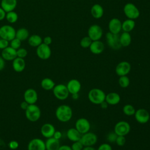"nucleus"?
I'll list each match as a JSON object with an SVG mask.
<instances>
[{
  "mask_svg": "<svg viewBox=\"0 0 150 150\" xmlns=\"http://www.w3.org/2000/svg\"><path fill=\"white\" fill-rule=\"evenodd\" d=\"M56 118L60 122H66L69 121L73 116L71 108L67 104H62L57 107L55 111Z\"/></svg>",
  "mask_w": 150,
  "mask_h": 150,
  "instance_id": "1",
  "label": "nucleus"
},
{
  "mask_svg": "<svg viewBox=\"0 0 150 150\" xmlns=\"http://www.w3.org/2000/svg\"><path fill=\"white\" fill-rule=\"evenodd\" d=\"M105 93L103 90L98 88L91 89L88 93V98L89 101L94 104H100L105 101Z\"/></svg>",
  "mask_w": 150,
  "mask_h": 150,
  "instance_id": "2",
  "label": "nucleus"
},
{
  "mask_svg": "<svg viewBox=\"0 0 150 150\" xmlns=\"http://www.w3.org/2000/svg\"><path fill=\"white\" fill-rule=\"evenodd\" d=\"M25 116L29 121L36 122L38 121L41 116L40 108L35 104H29L25 110Z\"/></svg>",
  "mask_w": 150,
  "mask_h": 150,
  "instance_id": "3",
  "label": "nucleus"
},
{
  "mask_svg": "<svg viewBox=\"0 0 150 150\" xmlns=\"http://www.w3.org/2000/svg\"><path fill=\"white\" fill-rule=\"evenodd\" d=\"M52 90L54 96L57 99L60 100H64L67 99L70 94L66 85L63 84H58L55 85Z\"/></svg>",
  "mask_w": 150,
  "mask_h": 150,
  "instance_id": "4",
  "label": "nucleus"
},
{
  "mask_svg": "<svg viewBox=\"0 0 150 150\" xmlns=\"http://www.w3.org/2000/svg\"><path fill=\"white\" fill-rule=\"evenodd\" d=\"M16 30L9 25H5L0 27V38L10 42L15 38Z\"/></svg>",
  "mask_w": 150,
  "mask_h": 150,
  "instance_id": "5",
  "label": "nucleus"
},
{
  "mask_svg": "<svg viewBox=\"0 0 150 150\" xmlns=\"http://www.w3.org/2000/svg\"><path fill=\"white\" fill-rule=\"evenodd\" d=\"M131 130L129 124L125 121H120L114 126V131L117 135L125 136L128 135Z\"/></svg>",
  "mask_w": 150,
  "mask_h": 150,
  "instance_id": "6",
  "label": "nucleus"
},
{
  "mask_svg": "<svg viewBox=\"0 0 150 150\" xmlns=\"http://www.w3.org/2000/svg\"><path fill=\"white\" fill-rule=\"evenodd\" d=\"M98 137L97 135L91 132H87L81 135L80 141L84 146H93L97 142Z\"/></svg>",
  "mask_w": 150,
  "mask_h": 150,
  "instance_id": "7",
  "label": "nucleus"
},
{
  "mask_svg": "<svg viewBox=\"0 0 150 150\" xmlns=\"http://www.w3.org/2000/svg\"><path fill=\"white\" fill-rule=\"evenodd\" d=\"M106 40L108 46L114 50H118L122 47L120 42V36L118 34H114L110 32L107 33Z\"/></svg>",
  "mask_w": 150,
  "mask_h": 150,
  "instance_id": "8",
  "label": "nucleus"
},
{
  "mask_svg": "<svg viewBox=\"0 0 150 150\" xmlns=\"http://www.w3.org/2000/svg\"><path fill=\"white\" fill-rule=\"evenodd\" d=\"M125 16L130 19H135L139 16V11L137 7L132 3H127L124 7Z\"/></svg>",
  "mask_w": 150,
  "mask_h": 150,
  "instance_id": "9",
  "label": "nucleus"
},
{
  "mask_svg": "<svg viewBox=\"0 0 150 150\" xmlns=\"http://www.w3.org/2000/svg\"><path fill=\"white\" fill-rule=\"evenodd\" d=\"M36 53L39 59L42 60H47L51 56L52 50L49 45L42 43L36 47Z\"/></svg>",
  "mask_w": 150,
  "mask_h": 150,
  "instance_id": "10",
  "label": "nucleus"
},
{
  "mask_svg": "<svg viewBox=\"0 0 150 150\" xmlns=\"http://www.w3.org/2000/svg\"><path fill=\"white\" fill-rule=\"evenodd\" d=\"M91 125L89 121L86 118H80L75 122V128L81 134H85L90 131Z\"/></svg>",
  "mask_w": 150,
  "mask_h": 150,
  "instance_id": "11",
  "label": "nucleus"
},
{
  "mask_svg": "<svg viewBox=\"0 0 150 150\" xmlns=\"http://www.w3.org/2000/svg\"><path fill=\"white\" fill-rule=\"evenodd\" d=\"M88 35L92 41L99 40L102 37L103 30L99 25H93L88 28Z\"/></svg>",
  "mask_w": 150,
  "mask_h": 150,
  "instance_id": "12",
  "label": "nucleus"
},
{
  "mask_svg": "<svg viewBox=\"0 0 150 150\" xmlns=\"http://www.w3.org/2000/svg\"><path fill=\"white\" fill-rule=\"evenodd\" d=\"M135 120L140 124H145L150 118L149 112L145 108H139L135 111L134 114Z\"/></svg>",
  "mask_w": 150,
  "mask_h": 150,
  "instance_id": "13",
  "label": "nucleus"
},
{
  "mask_svg": "<svg viewBox=\"0 0 150 150\" xmlns=\"http://www.w3.org/2000/svg\"><path fill=\"white\" fill-rule=\"evenodd\" d=\"M131 66L130 63L127 61H122L120 62L115 69L116 74L120 77L122 76H127L131 71Z\"/></svg>",
  "mask_w": 150,
  "mask_h": 150,
  "instance_id": "14",
  "label": "nucleus"
},
{
  "mask_svg": "<svg viewBox=\"0 0 150 150\" xmlns=\"http://www.w3.org/2000/svg\"><path fill=\"white\" fill-rule=\"evenodd\" d=\"M28 150H46L45 142L39 138H33L28 143Z\"/></svg>",
  "mask_w": 150,
  "mask_h": 150,
  "instance_id": "15",
  "label": "nucleus"
},
{
  "mask_svg": "<svg viewBox=\"0 0 150 150\" xmlns=\"http://www.w3.org/2000/svg\"><path fill=\"white\" fill-rule=\"evenodd\" d=\"M23 98L29 104H35L38 99V93L33 88H28L24 92Z\"/></svg>",
  "mask_w": 150,
  "mask_h": 150,
  "instance_id": "16",
  "label": "nucleus"
},
{
  "mask_svg": "<svg viewBox=\"0 0 150 150\" xmlns=\"http://www.w3.org/2000/svg\"><path fill=\"white\" fill-rule=\"evenodd\" d=\"M67 90L70 94H73L79 93L81 88V84L79 80L73 79L70 80L66 85Z\"/></svg>",
  "mask_w": 150,
  "mask_h": 150,
  "instance_id": "17",
  "label": "nucleus"
},
{
  "mask_svg": "<svg viewBox=\"0 0 150 150\" xmlns=\"http://www.w3.org/2000/svg\"><path fill=\"white\" fill-rule=\"evenodd\" d=\"M55 131L54 125L50 123H45L40 128V133L46 138L53 137Z\"/></svg>",
  "mask_w": 150,
  "mask_h": 150,
  "instance_id": "18",
  "label": "nucleus"
},
{
  "mask_svg": "<svg viewBox=\"0 0 150 150\" xmlns=\"http://www.w3.org/2000/svg\"><path fill=\"white\" fill-rule=\"evenodd\" d=\"M1 56L5 60L12 61L17 57L16 50L9 46L2 50Z\"/></svg>",
  "mask_w": 150,
  "mask_h": 150,
  "instance_id": "19",
  "label": "nucleus"
},
{
  "mask_svg": "<svg viewBox=\"0 0 150 150\" xmlns=\"http://www.w3.org/2000/svg\"><path fill=\"white\" fill-rule=\"evenodd\" d=\"M108 29L111 33L118 34L122 29V23L118 18H112L109 22Z\"/></svg>",
  "mask_w": 150,
  "mask_h": 150,
  "instance_id": "20",
  "label": "nucleus"
},
{
  "mask_svg": "<svg viewBox=\"0 0 150 150\" xmlns=\"http://www.w3.org/2000/svg\"><path fill=\"white\" fill-rule=\"evenodd\" d=\"M89 49L92 53L94 54H99L104 51V45L100 40L92 41Z\"/></svg>",
  "mask_w": 150,
  "mask_h": 150,
  "instance_id": "21",
  "label": "nucleus"
},
{
  "mask_svg": "<svg viewBox=\"0 0 150 150\" xmlns=\"http://www.w3.org/2000/svg\"><path fill=\"white\" fill-rule=\"evenodd\" d=\"M12 68L16 72L20 73L24 70L26 66V63L24 59L16 57L12 60Z\"/></svg>",
  "mask_w": 150,
  "mask_h": 150,
  "instance_id": "22",
  "label": "nucleus"
},
{
  "mask_svg": "<svg viewBox=\"0 0 150 150\" xmlns=\"http://www.w3.org/2000/svg\"><path fill=\"white\" fill-rule=\"evenodd\" d=\"M121 100V97L120 94L115 92H111L106 94L105 101L108 105H114L118 104Z\"/></svg>",
  "mask_w": 150,
  "mask_h": 150,
  "instance_id": "23",
  "label": "nucleus"
},
{
  "mask_svg": "<svg viewBox=\"0 0 150 150\" xmlns=\"http://www.w3.org/2000/svg\"><path fill=\"white\" fill-rule=\"evenodd\" d=\"M17 5V0H1V7L6 12L14 11Z\"/></svg>",
  "mask_w": 150,
  "mask_h": 150,
  "instance_id": "24",
  "label": "nucleus"
},
{
  "mask_svg": "<svg viewBox=\"0 0 150 150\" xmlns=\"http://www.w3.org/2000/svg\"><path fill=\"white\" fill-rule=\"evenodd\" d=\"M46 150H58L60 145V141L53 137L47 138L45 141Z\"/></svg>",
  "mask_w": 150,
  "mask_h": 150,
  "instance_id": "25",
  "label": "nucleus"
},
{
  "mask_svg": "<svg viewBox=\"0 0 150 150\" xmlns=\"http://www.w3.org/2000/svg\"><path fill=\"white\" fill-rule=\"evenodd\" d=\"M67 138L72 141L75 142L77 141H80L81 135L76 128H69L66 133Z\"/></svg>",
  "mask_w": 150,
  "mask_h": 150,
  "instance_id": "26",
  "label": "nucleus"
},
{
  "mask_svg": "<svg viewBox=\"0 0 150 150\" xmlns=\"http://www.w3.org/2000/svg\"><path fill=\"white\" fill-rule=\"evenodd\" d=\"M91 13L93 18L99 19L103 16L104 14V9L100 5L96 4L91 7Z\"/></svg>",
  "mask_w": 150,
  "mask_h": 150,
  "instance_id": "27",
  "label": "nucleus"
},
{
  "mask_svg": "<svg viewBox=\"0 0 150 150\" xmlns=\"http://www.w3.org/2000/svg\"><path fill=\"white\" fill-rule=\"evenodd\" d=\"M28 39L29 45L32 47H37L43 43V39L41 36L36 34L30 36Z\"/></svg>",
  "mask_w": 150,
  "mask_h": 150,
  "instance_id": "28",
  "label": "nucleus"
},
{
  "mask_svg": "<svg viewBox=\"0 0 150 150\" xmlns=\"http://www.w3.org/2000/svg\"><path fill=\"white\" fill-rule=\"evenodd\" d=\"M29 37V30L25 28H21L16 31L15 38L19 39L21 42L26 40Z\"/></svg>",
  "mask_w": 150,
  "mask_h": 150,
  "instance_id": "29",
  "label": "nucleus"
},
{
  "mask_svg": "<svg viewBox=\"0 0 150 150\" xmlns=\"http://www.w3.org/2000/svg\"><path fill=\"white\" fill-rule=\"evenodd\" d=\"M55 85L56 84L54 81L49 77H45L40 82L41 87L45 90H53Z\"/></svg>",
  "mask_w": 150,
  "mask_h": 150,
  "instance_id": "30",
  "label": "nucleus"
},
{
  "mask_svg": "<svg viewBox=\"0 0 150 150\" xmlns=\"http://www.w3.org/2000/svg\"><path fill=\"white\" fill-rule=\"evenodd\" d=\"M120 42L122 47L129 46L131 42V37L129 32H124L120 36Z\"/></svg>",
  "mask_w": 150,
  "mask_h": 150,
  "instance_id": "31",
  "label": "nucleus"
},
{
  "mask_svg": "<svg viewBox=\"0 0 150 150\" xmlns=\"http://www.w3.org/2000/svg\"><path fill=\"white\" fill-rule=\"evenodd\" d=\"M135 22L133 19H127L122 23V29L126 32H129L134 29L135 27Z\"/></svg>",
  "mask_w": 150,
  "mask_h": 150,
  "instance_id": "32",
  "label": "nucleus"
},
{
  "mask_svg": "<svg viewBox=\"0 0 150 150\" xmlns=\"http://www.w3.org/2000/svg\"><path fill=\"white\" fill-rule=\"evenodd\" d=\"M5 18L6 21L10 23H14L17 22L18 19V15L14 11L6 12Z\"/></svg>",
  "mask_w": 150,
  "mask_h": 150,
  "instance_id": "33",
  "label": "nucleus"
},
{
  "mask_svg": "<svg viewBox=\"0 0 150 150\" xmlns=\"http://www.w3.org/2000/svg\"><path fill=\"white\" fill-rule=\"evenodd\" d=\"M135 109L131 104H125L122 108V111L127 116L134 115L135 112Z\"/></svg>",
  "mask_w": 150,
  "mask_h": 150,
  "instance_id": "34",
  "label": "nucleus"
},
{
  "mask_svg": "<svg viewBox=\"0 0 150 150\" xmlns=\"http://www.w3.org/2000/svg\"><path fill=\"white\" fill-rule=\"evenodd\" d=\"M130 80L127 76H120L118 79V84L122 88H127L129 86Z\"/></svg>",
  "mask_w": 150,
  "mask_h": 150,
  "instance_id": "35",
  "label": "nucleus"
},
{
  "mask_svg": "<svg viewBox=\"0 0 150 150\" xmlns=\"http://www.w3.org/2000/svg\"><path fill=\"white\" fill-rule=\"evenodd\" d=\"M91 42L92 40L88 36H85L80 40V45L83 48H87L90 47Z\"/></svg>",
  "mask_w": 150,
  "mask_h": 150,
  "instance_id": "36",
  "label": "nucleus"
},
{
  "mask_svg": "<svg viewBox=\"0 0 150 150\" xmlns=\"http://www.w3.org/2000/svg\"><path fill=\"white\" fill-rule=\"evenodd\" d=\"M21 41L16 38H15L12 40L10 41V46L12 48L17 50L21 47Z\"/></svg>",
  "mask_w": 150,
  "mask_h": 150,
  "instance_id": "37",
  "label": "nucleus"
},
{
  "mask_svg": "<svg viewBox=\"0 0 150 150\" xmlns=\"http://www.w3.org/2000/svg\"><path fill=\"white\" fill-rule=\"evenodd\" d=\"M16 54H17V57L24 59L28 55V51L25 48L20 47L16 50Z\"/></svg>",
  "mask_w": 150,
  "mask_h": 150,
  "instance_id": "38",
  "label": "nucleus"
},
{
  "mask_svg": "<svg viewBox=\"0 0 150 150\" xmlns=\"http://www.w3.org/2000/svg\"><path fill=\"white\" fill-rule=\"evenodd\" d=\"M117 135L114 132V131L111 132L110 133H108L107 135V140L111 143H114L115 142L117 137Z\"/></svg>",
  "mask_w": 150,
  "mask_h": 150,
  "instance_id": "39",
  "label": "nucleus"
},
{
  "mask_svg": "<svg viewBox=\"0 0 150 150\" xmlns=\"http://www.w3.org/2000/svg\"><path fill=\"white\" fill-rule=\"evenodd\" d=\"M71 148L72 150H82L84 148V146L80 141H77L73 142Z\"/></svg>",
  "mask_w": 150,
  "mask_h": 150,
  "instance_id": "40",
  "label": "nucleus"
},
{
  "mask_svg": "<svg viewBox=\"0 0 150 150\" xmlns=\"http://www.w3.org/2000/svg\"><path fill=\"white\" fill-rule=\"evenodd\" d=\"M126 139L125 138V136H121V135H118L115 141V143L118 146H124L125 144Z\"/></svg>",
  "mask_w": 150,
  "mask_h": 150,
  "instance_id": "41",
  "label": "nucleus"
},
{
  "mask_svg": "<svg viewBox=\"0 0 150 150\" xmlns=\"http://www.w3.org/2000/svg\"><path fill=\"white\" fill-rule=\"evenodd\" d=\"M97 150H112L110 144L108 143H103L101 144Z\"/></svg>",
  "mask_w": 150,
  "mask_h": 150,
  "instance_id": "42",
  "label": "nucleus"
},
{
  "mask_svg": "<svg viewBox=\"0 0 150 150\" xmlns=\"http://www.w3.org/2000/svg\"><path fill=\"white\" fill-rule=\"evenodd\" d=\"M8 147L11 149H16L19 147V143L15 140H12L8 143Z\"/></svg>",
  "mask_w": 150,
  "mask_h": 150,
  "instance_id": "43",
  "label": "nucleus"
},
{
  "mask_svg": "<svg viewBox=\"0 0 150 150\" xmlns=\"http://www.w3.org/2000/svg\"><path fill=\"white\" fill-rule=\"evenodd\" d=\"M9 45V42L7 40L1 38L0 39V49H4L6 47H8Z\"/></svg>",
  "mask_w": 150,
  "mask_h": 150,
  "instance_id": "44",
  "label": "nucleus"
},
{
  "mask_svg": "<svg viewBox=\"0 0 150 150\" xmlns=\"http://www.w3.org/2000/svg\"><path fill=\"white\" fill-rule=\"evenodd\" d=\"M52 39L49 36H45L43 39V43L49 46L52 43Z\"/></svg>",
  "mask_w": 150,
  "mask_h": 150,
  "instance_id": "45",
  "label": "nucleus"
},
{
  "mask_svg": "<svg viewBox=\"0 0 150 150\" xmlns=\"http://www.w3.org/2000/svg\"><path fill=\"white\" fill-rule=\"evenodd\" d=\"M62 134L60 131H55L53 136V138L58 140H59L62 138Z\"/></svg>",
  "mask_w": 150,
  "mask_h": 150,
  "instance_id": "46",
  "label": "nucleus"
},
{
  "mask_svg": "<svg viewBox=\"0 0 150 150\" xmlns=\"http://www.w3.org/2000/svg\"><path fill=\"white\" fill-rule=\"evenodd\" d=\"M6 12L1 8L0 7V21L4 20L5 18Z\"/></svg>",
  "mask_w": 150,
  "mask_h": 150,
  "instance_id": "47",
  "label": "nucleus"
},
{
  "mask_svg": "<svg viewBox=\"0 0 150 150\" xmlns=\"http://www.w3.org/2000/svg\"><path fill=\"white\" fill-rule=\"evenodd\" d=\"M5 66V60L0 56V71H2Z\"/></svg>",
  "mask_w": 150,
  "mask_h": 150,
  "instance_id": "48",
  "label": "nucleus"
},
{
  "mask_svg": "<svg viewBox=\"0 0 150 150\" xmlns=\"http://www.w3.org/2000/svg\"><path fill=\"white\" fill-rule=\"evenodd\" d=\"M29 104L26 102V101H25V100L24 101H23L21 103V105H20V106H21V108L22 109V110H26V108L28 107V106H29Z\"/></svg>",
  "mask_w": 150,
  "mask_h": 150,
  "instance_id": "49",
  "label": "nucleus"
},
{
  "mask_svg": "<svg viewBox=\"0 0 150 150\" xmlns=\"http://www.w3.org/2000/svg\"><path fill=\"white\" fill-rule=\"evenodd\" d=\"M58 150H72L70 146H69L67 145H60Z\"/></svg>",
  "mask_w": 150,
  "mask_h": 150,
  "instance_id": "50",
  "label": "nucleus"
},
{
  "mask_svg": "<svg viewBox=\"0 0 150 150\" xmlns=\"http://www.w3.org/2000/svg\"><path fill=\"white\" fill-rule=\"evenodd\" d=\"M100 105H101V107L102 108H103V109H105V108H107V107H108V103L105 101H103V103H101L100 104Z\"/></svg>",
  "mask_w": 150,
  "mask_h": 150,
  "instance_id": "51",
  "label": "nucleus"
},
{
  "mask_svg": "<svg viewBox=\"0 0 150 150\" xmlns=\"http://www.w3.org/2000/svg\"><path fill=\"white\" fill-rule=\"evenodd\" d=\"M82 150H96V149L93 146H84Z\"/></svg>",
  "mask_w": 150,
  "mask_h": 150,
  "instance_id": "52",
  "label": "nucleus"
},
{
  "mask_svg": "<svg viewBox=\"0 0 150 150\" xmlns=\"http://www.w3.org/2000/svg\"><path fill=\"white\" fill-rule=\"evenodd\" d=\"M72 95V98L74 100H76L79 98V93H76V94H71Z\"/></svg>",
  "mask_w": 150,
  "mask_h": 150,
  "instance_id": "53",
  "label": "nucleus"
}]
</instances>
